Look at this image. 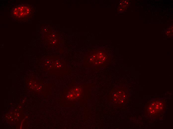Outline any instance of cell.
Wrapping results in <instances>:
<instances>
[{
	"label": "cell",
	"instance_id": "1",
	"mask_svg": "<svg viewBox=\"0 0 173 129\" xmlns=\"http://www.w3.org/2000/svg\"><path fill=\"white\" fill-rule=\"evenodd\" d=\"M166 108V103L164 99L155 98L151 100L146 105L145 114L149 118H157L163 114L165 112Z\"/></svg>",
	"mask_w": 173,
	"mask_h": 129
},
{
	"label": "cell",
	"instance_id": "2",
	"mask_svg": "<svg viewBox=\"0 0 173 129\" xmlns=\"http://www.w3.org/2000/svg\"><path fill=\"white\" fill-rule=\"evenodd\" d=\"M34 10L28 4H23L14 7L10 12L11 15L15 20L24 21L29 18L33 13Z\"/></svg>",
	"mask_w": 173,
	"mask_h": 129
},
{
	"label": "cell",
	"instance_id": "3",
	"mask_svg": "<svg viewBox=\"0 0 173 129\" xmlns=\"http://www.w3.org/2000/svg\"><path fill=\"white\" fill-rule=\"evenodd\" d=\"M89 61L92 65L100 68L107 64L109 61L106 54L99 52L91 57L89 59Z\"/></svg>",
	"mask_w": 173,
	"mask_h": 129
},
{
	"label": "cell",
	"instance_id": "4",
	"mask_svg": "<svg viewBox=\"0 0 173 129\" xmlns=\"http://www.w3.org/2000/svg\"><path fill=\"white\" fill-rule=\"evenodd\" d=\"M112 95L114 101L120 106H122L126 103L128 97L127 91L124 88H116Z\"/></svg>",
	"mask_w": 173,
	"mask_h": 129
},
{
	"label": "cell",
	"instance_id": "5",
	"mask_svg": "<svg viewBox=\"0 0 173 129\" xmlns=\"http://www.w3.org/2000/svg\"><path fill=\"white\" fill-rule=\"evenodd\" d=\"M82 89L79 87H75L69 91L67 95V98L70 100H74L78 98L81 95Z\"/></svg>",
	"mask_w": 173,
	"mask_h": 129
}]
</instances>
